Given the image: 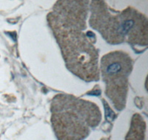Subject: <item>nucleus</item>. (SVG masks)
I'll use <instances>...</instances> for the list:
<instances>
[{
	"instance_id": "obj_4",
	"label": "nucleus",
	"mask_w": 148,
	"mask_h": 140,
	"mask_svg": "<svg viewBox=\"0 0 148 140\" xmlns=\"http://www.w3.org/2000/svg\"><path fill=\"white\" fill-rule=\"evenodd\" d=\"M133 69V60L126 52L112 51L101 57L99 72L105 85L104 93L116 111L126 106L129 77Z\"/></svg>"
},
{
	"instance_id": "obj_7",
	"label": "nucleus",
	"mask_w": 148,
	"mask_h": 140,
	"mask_svg": "<svg viewBox=\"0 0 148 140\" xmlns=\"http://www.w3.org/2000/svg\"><path fill=\"white\" fill-rule=\"evenodd\" d=\"M100 140H110L109 138H107V137H104V138L101 139Z\"/></svg>"
},
{
	"instance_id": "obj_5",
	"label": "nucleus",
	"mask_w": 148,
	"mask_h": 140,
	"mask_svg": "<svg viewBox=\"0 0 148 140\" xmlns=\"http://www.w3.org/2000/svg\"><path fill=\"white\" fill-rule=\"evenodd\" d=\"M89 10L90 0H57L47 18L66 30L84 32Z\"/></svg>"
},
{
	"instance_id": "obj_6",
	"label": "nucleus",
	"mask_w": 148,
	"mask_h": 140,
	"mask_svg": "<svg viewBox=\"0 0 148 140\" xmlns=\"http://www.w3.org/2000/svg\"><path fill=\"white\" fill-rule=\"evenodd\" d=\"M146 129L147 124L143 117L139 113H135L125 140H146Z\"/></svg>"
},
{
	"instance_id": "obj_3",
	"label": "nucleus",
	"mask_w": 148,
	"mask_h": 140,
	"mask_svg": "<svg viewBox=\"0 0 148 140\" xmlns=\"http://www.w3.org/2000/svg\"><path fill=\"white\" fill-rule=\"evenodd\" d=\"M47 21L67 69L87 83L99 80V54L96 41L83 31L66 30L51 19Z\"/></svg>"
},
{
	"instance_id": "obj_1",
	"label": "nucleus",
	"mask_w": 148,
	"mask_h": 140,
	"mask_svg": "<svg viewBox=\"0 0 148 140\" xmlns=\"http://www.w3.org/2000/svg\"><path fill=\"white\" fill-rule=\"evenodd\" d=\"M90 10V26L99 32L107 43L147 46V18L138 10L127 7L121 11H115L104 0H91Z\"/></svg>"
},
{
	"instance_id": "obj_2",
	"label": "nucleus",
	"mask_w": 148,
	"mask_h": 140,
	"mask_svg": "<svg viewBox=\"0 0 148 140\" xmlns=\"http://www.w3.org/2000/svg\"><path fill=\"white\" fill-rule=\"evenodd\" d=\"M51 122L58 140H84L101 123V112L93 102L58 94L51 103Z\"/></svg>"
}]
</instances>
